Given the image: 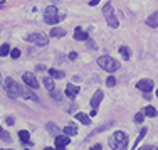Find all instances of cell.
<instances>
[{
	"label": "cell",
	"instance_id": "cell-37",
	"mask_svg": "<svg viewBox=\"0 0 158 150\" xmlns=\"http://www.w3.org/2000/svg\"><path fill=\"white\" fill-rule=\"evenodd\" d=\"M96 113H98V108H93V110H91V117H96Z\"/></svg>",
	"mask_w": 158,
	"mask_h": 150
},
{
	"label": "cell",
	"instance_id": "cell-2",
	"mask_svg": "<svg viewBox=\"0 0 158 150\" xmlns=\"http://www.w3.org/2000/svg\"><path fill=\"white\" fill-rule=\"evenodd\" d=\"M98 66H99L101 69L108 71V73H114V71L119 69V62L116 61V59L110 58V56H101V58L98 59Z\"/></svg>",
	"mask_w": 158,
	"mask_h": 150
},
{
	"label": "cell",
	"instance_id": "cell-7",
	"mask_svg": "<svg viewBox=\"0 0 158 150\" xmlns=\"http://www.w3.org/2000/svg\"><path fill=\"white\" fill-rule=\"evenodd\" d=\"M22 81L25 83V86H29V88H32V89L39 88V81H37V78L34 76L32 73H24L22 74Z\"/></svg>",
	"mask_w": 158,
	"mask_h": 150
},
{
	"label": "cell",
	"instance_id": "cell-43",
	"mask_svg": "<svg viewBox=\"0 0 158 150\" xmlns=\"http://www.w3.org/2000/svg\"><path fill=\"white\" fill-rule=\"evenodd\" d=\"M0 150H12V148H0Z\"/></svg>",
	"mask_w": 158,
	"mask_h": 150
},
{
	"label": "cell",
	"instance_id": "cell-21",
	"mask_svg": "<svg viewBox=\"0 0 158 150\" xmlns=\"http://www.w3.org/2000/svg\"><path fill=\"white\" fill-rule=\"evenodd\" d=\"M49 74H51V78H56V79H61L64 78V73L59 69H56V67H52V69H49Z\"/></svg>",
	"mask_w": 158,
	"mask_h": 150
},
{
	"label": "cell",
	"instance_id": "cell-4",
	"mask_svg": "<svg viewBox=\"0 0 158 150\" xmlns=\"http://www.w3.org/2000/svg\"><path fill=\"white\" fill-rule=\"evenodd\" d=\"M3 88H5L7 95H9L10 98H19V96H22V86H19L15 81H14V78H5Z\"/></svg>",
	"mask_w": 158,
	"mask_h": 150
},
{
	"label": "cell",
	"instance_id": "cell-19",
	"mask_svg": "<svg viewBox=\"0 0 158 150\" xmlns=\"http://www.w3.org/2000/svg\"><path fill=\"white\" fill-rule=\"evenodd\" d=\"M19 138H20L24 144H29V142H31V135H29L27 130H20V132H19Z\"/></svg>",
	"mask_w": 158,
	"mask_h": 150
},
{
	"label": "cell",
	"instance_id": "cell-40",
	"mask_svg": "<svg viewBox=\"0 0 158 150\" xmlns=\"http://www.w3.org/2000/svg\"><path fill=\"white\" fill-rule=\"evenodd\" d=\"M5 83V79H2V76H0V84H3Z\"/></svg>",
	"mask_w": 158,
	"mask_h": 150
},
{
	"label": "cell",
	"instance_id": "cell-18",
	"mask_svg": "<svg viewBox=\"0 0 158 150\" xmlns=\"http://www.w3.org/2000/svg\"><path fill=\"white\" fill-rule=\"evenodd\" d=\"M64 133H66L67 137H74V135L77 133V128L74 125H67V126H64Z\"/></svg>",
	"mask_w": 158,
	"mask_h": 150
},
{
	"label": "cell",
	"instance_id": "cell-23",
	"mask_svg": "<svg viewBox=\"0 0 158 150\" xmlns=\"http://www.w3.org/2000/svg\"><path fill=\"white\" fill-rule=\"evenodd\" d=\"M51 36L52 37H62V36H66V31L64 29H51Z\"/></svg>",
	"mask_w": 158,
	"mask_h": 150
},
{
	"label": "cell",
	"instance_id": "cell-46",
	"mask_svg": "<svg viewBox=\"0 0 158 150\" xmlns=\"http://www.w3.org/2000/svg\"><path fill=\"white\" fill-rule=\"evenodd\" d=\"M27 150H29V148H27Z\"/></svg>",
	"mask_w": 158,
	"mask_h": 150
},
{
	"label": "cell",
	"instance_id": "cell-11",
	"mask_svg": "<svg viewBox=\"0 0 158 150\" xmlns=\"http://www.w3.org/2000/svg\"><path fill=\"white\" fill-rule=\"evenodd\" d=\"M101 100H103V91H101V89H98L94 95H93V98H91V106L93 108H98V106H99V103H101Z\"/></svg>",
	"mask_w": 158,
	"mask_h": 150
},
{
	"label": "cell",
	"instance_id": "cell-29",
	"mask_svg": "<svg viewBox=\"0 0 158 150\" xmlns=\"http://www.w3.org/2000/svg\"><path fill=\"white\" fill-rule=\"evenodd\" d=\"M143 118H145V113H143V111H140V113L135 115V122H136V123H141Z\"/></svg>",
	"mask_w": 158,
	"mask_h": 150
},
{
	"label": "cell",
	"instance_id": "cell-22",
	"mask_svg": "<svg viewBox=\"0 0 158 150\" xmlns=\"http://www.w3.org/2000/svg\"><path fill=\"white\" fill-rule=\"evenodd\" d=\"M42 83H44V86H46L49 91H54V81H52V78H44Z\"/></svg>",
	"mask_w": 158,
	"mask_h": 150
},
{
	"label": "cell",
	"instance_id": "cell-5",
	"mask_svg": "<svg viewBox=\"0 0 158 150\" xmlns=\"http://www.w3.org/2000/svg\"><path fill=\"white\" fill-rule=\"evenodd\" d=\"M103 15H104V19H106V22H108V25H110L111 29H118L119 22H118V19L114 17V9H113L111 3H106V5L103 7Z\"/></svg>",
	"mask_w": 158,
	"mask_h": 150
},
{
	"label": "cell",
	"instance_id": "cell-45",
	"mask_svg": "<svg viewBox=\"0 0 158 150\" xmlns=\"http://www.w3.org/2000/svg\"><path fill=\"white\" fill-rule=\"evenodd\" d=\"M0 133H2V128H0Z\"/></svg>",
	"mask_w": 158,
	"mask_h": 150
},
{
	"label": "cell",
	"instance_id": "cell-32",
	"mask_svg": "<svg viewBox=\"0 0 158 150\" xmlns=\"http://www.w3.org/2000/svg\"><path fill=\"white\" fill-rule=\"evenodd\" d=\"M5 122H7V125H14V117H7Z\"/></svg>",
	"mask_w": 158,
	"mask_h": 150
},
{
	"label": "cell",
	"instance_id": "cell-26",
	"mask_svg": "<svg viewBox=\"0 0 158 150\" xmlns=\"http://www.w3.org/2000/svg\"><path fill=\"white\" fill-rule=\"evenodd\" d=\"M10 58H12V59H19V58H20V49H17V47H15V49H12V51H10Z\"/></svg>",
	"mask_w": 158,
	"mask_h": 150
},
{
	"label": "cell",
	"instance_id": "cell-12",
	"mask_svg": "<svg viewBox=\"0 0 158 150\" xmlns=\"http://www.w3.org/2000/svg\"><path fill=\"white\" fill-rule=\"evenodd\" d=\"M74 39L76 41H88V32H84L81 27L74 29Z\"/></svg>",
	"mask_w": 158,
	"mask_h": 150
},
{
	"label": "cell",
	"instance_id": "cell-20",
	"mask_svg": "<svg viewBox=\"0 0 158 150\" xmlns=\"http://www.w3.org/2000/svg\"><path fill=\"white\" fill-rule=\"evenodd\" d=\"M119 54L123 56V59H125V61H128V59L131 58V51L128 49L126 46H121V47H119Z\"/></svg>",
	"mask_w": 158,
	"mask_h": 150
},
{
	"label": "cell",
	"instance_id": "cell-3",
	"mask_svg": "<svg viewBox=\"0 0 158 150\" xmlns=\"http://www.w3.org/2000/svg\"><path fill=\"white\" fill-rule=\"evenodd\" d=\"M62 19H64V15L57 12L56 5H51V7H47V9L44 10V20H46L49 25H56L57 22H61Z\"/></svg>",
	"mask_w": 158,
	"mask_h": 150
},
{
	"label": "cell",
	"instance_id": "cell-16",
	"mask_svg": "<svg viewBox=\"0 0 158 150\" xmlns=\"http://www.w3.org/2000/svg\"><path fill=\"white\" fill-rule=\"evenodd\" d=\"M27 88H29V86H27ZM27 88H22V98H27V100H34V101H37V100H39V98H37V96L34 95L32 91H29Z\"/></svg>",
	"mask_w": 158,
	"mask_h": 150
},
{
	"label": "cell",
	"instance_id": "cell-36",
	"mask_svg": "<svg viewBox=\"0 0 158 150\" xmlns=\"http://www.w3.org/2000/svg\"><path fill=\"white\" fill-rule=\"evenodd\" d=\"M91 150H101V145H99V144L93 145V147H91Z\"/></svg>",
	"mask_w": 158,
	"mask_h": 150
},
{
	"label": "cell",
	"instance_id": "cell-42",
	"mask_svg": "<svg viewBox=\"0 0 158 150\" xmlns=\"http://www.w3.org/2000/svg\"><path fill=\"white\" fill-rule=\"evenodd\" d=\"M56 150H64V147H56Z\"/></svg>",
	"mask_w": 158,
	"mask_h": 150
},
{
	"label": "cell",
	"instance_id": "cell-31",
	"mask_svg": "<svg viewBox=\"0 0 158 150\" xmlns=\"http://www.w3.org/2000/svg\"><path fill=\"white\" fill-rule=\"evenodd\" d=\"M76 58H77V52H74V51H73V52H69V59H71V61H74Z\"/></svg>",
	"mask_w": 158,
	"mask_h": 150
},
{
	"label": "cell",
	"instance_id": "cell-17",
	"mask_svg": "<svg viewBox=\"0 0 158 150\" xmlns=\"http://www.w3.org/2000/svg\"><path fill=\"white\" fill-rule=\"evenodd\" d=\"M143 113H145V117H150V118H153V117H156V108H153V106H145L143 108Z\"/></svg>",
	"mask_w": 158,
	"mask_h": 150
},
{
	"label": "cell",
	"instance_id": "cell-41",
	"mask_svg": "<svg viewBox=\"0 0 158 150\" xmlns=\"http://www.w3.org/2000/svg\"><path fill=\"white\" fill-rule=\"evenodd\" d=\"M44 150H56V148H52V147H46Z\"/></svg>",
	"mask_w": 158,
	"mask_h": 150
},
{
	"label": "cell",
	"instance_id": "cell-39",
	"mask_svg": "<svg viewBox=\"0 0 158 150\" xmlns=\"http://www.w3.org/2000/svg\"><path fill=\"white\" fill-rule=\"evenodd\" d=\"M5 7V2H0V9H3Z\"/></svg>",
	"mask_w": 158,
	"mask_h": 150
},
{
	"label": "cell",
	"instance_id": "cell-10",
	"mask_svg": "<svg viewBox=\"0 0 158 150\" xmlns=\"http://www.w3.org/2000/svg\"><path fill=\"white\" fill-rule=\"evenodd\" d=\"M54 140H56V147H66L69 144L71 137H67V135H57V137H54Z\"/></svg>",
	"mask_w": 158,
	"mask_h": 150
},
{
	"label": "cell",
	"instance_id": "cell-13",
	"mask_svg": "<svg viewBox=\"0 0 158 150\" xmlns=\"http://www.w3.org/2000/svg\"><path fill=\"white\" fill-rule=\"evenodd\" d=\"M79 93V86H74V84H67L66 86V95L69 96V98H74Z\"/></svg>",
	"mask_w": 158,
	"mask_h": 150
},
{
	"label": "cell",
	"instance_id": "cell-15",
	"mask_svg": "<svg viewBox=\"0 0 158 150\" xmlns=\"http://www.w3.org/2000/svg\"><path fill=\"white\" fill-rule=\"evenodd\" d=\"M76 120L81 122L82 125H89L91 123V117H88L86 113H76Z\"/></svg>",
	"mask_w": 158,
	"mask_h": 150
},
{
	"label": "cell",
	"instance_id": "cell-35",
	"mask_svg": "<svg viewBox=\"0 0 158 150\" xmlns=\"http://www.w3.org/2000/svg\"><path fill=\"white\" fill-rule=\"evenodd\" d=\"M88 47L89 49H96V46L93 44V41H89V39H88Z\"/></svg>",
	"mask_w": 158,
	"mask_h": 150
},
{
	"label": "cell",
	"instance_id": "cell-28",
	"mask_svg": "<svg viewBox=\"0 0 158 150\" xmlns=\"http://www.w3.org/2000/svg\"><path fill=\"white\" fill-rule=\"evenodd\" d=\"M106 86H108V88H113V86H116V79H114L113 76H110V78L106 79Z\"/></svg>",
	"mask_w": 158,
	"mask_h": 150
},
{
	"label": "cell",
	"instance_id": "cell-24",
	"mask_svg": "<svg viewBox=\"0 0 158 150\" xmlns=\"http://www.w3.org/2000/svg\"><path fill=\"white\" fill-rule=\"evenodd\" d=\"M10 51H12V49H10V46H9L7 42L0 46V56H7V54H10Z\"/></svg>",
	"mask_w": 158,
	"mask_h": 150
},
{
	"label": "cell",
	"instance_id": "cell-27",
	"mask_svg": "<svg viewBox=\"0 0 158 150\" xmlns=\"http://www.w3.org/2000/svg\"><path fill=\"white\" fill-rule=\"evenodd\" d=\"M0 138H2L3 142H10V140H12L10 135H9V132H3V130H2V133H0Z\"/></svg>",
	"mask_w": 158,
	"mask_h": 150
},
{
	"label": "cell",
	"instance_id": "cell-14",
	"mask_svg": "<svg viewBox=\"0 0 158 150\" xmlns=\"http://www.w3.org/2000/svg\"><path fill=\"white\" fill-rule=\"evenodd\" d=\"M47 132L51 133L52 137H57V135H59V132H61V128H59V126L56 125V123L49 122V123H47Z\"/></svg>",
	"mask_w": 158,
	"mask_h": 150
},
{
	"label": "cell",
	"instance_id": "cell-8",
	"mask_svg": "<svg viewBox=\"0 0 158 150\" xmlns=\"http://www.w3.org/2000/svg\"><path fill=\"white\" fill-rule=\"evenodd\" d=\"M153 81L152 79H140L136 83V88L140 89V91H143V93H152V89H153Z\"/></svg>",
	"mask_w": 158,
	"mask_h": 150
},
{
	"label": "cell",
	"instance_id": "cell-1",
	"mask_svg": "<svg viewBox=\"0 0 158 150\" xmlns=\"http://www.w3.org/2000/svg\"><path fill=\"white\" fill-rule=\"evenodd\" d=\"M126 145H128V135L121 130L114 132V135L110 138V147L113 150H126Z\"/></svg>",
	"mask_w": 158,
	"mask_h": 150
},
{
	"label": "cell",
	"instance_id": "cell-25",
	"mask_svg": "<svg viewBox=\"0 0 158 150\" xmlns=\"http://www.w3.org/2000/svg\"><path fill=\"white\" fill-rule=\"evenodd\" d=\"M146 135V128H141V132H140V135H138V138H136V142H135V150H136V145L140 144V142L143 140V137Z\"/></svg>",
	"mask_w": 158,
	"mask_h": 150
},
{
	"label": "cell",
	"instance_id": "cell-34",
	"mask_svg": "<svg viewBox=\"0 0 158 150\" xmlns=\"http://www.w3.org/2000/svg\"><path fill=\"white\" fill-rule=\"evenodd\" d=\"M35 69H37V71H44V69H47V67L44 66V64H37V66H35Z\"/></svg>",
	"mask_w": 158,
	"mask_h": 150
},
{
	"label": "cell",
	"instance_id": "cell-44",
	"mask_svg": "<svg viewBox=\"0 0 158 150\" xmlns=\"http://www.w3.org/2000/svg\"><path fill=\"white\" fill-rule=\"evenodd\" d=\"M156 96H158V89H156Z\"/></svg>",
	"mask_w": 158,
	"mask_h": 150
},
{
	"label": "cell",
	"instance_id": "cell-33",
	"mask_svg": "<svg viewBox=\"0 0 158 150\" xmlns=\"http://www.w3.org/2000/svg\"><path fill=\"white\" fill-rule=\"evenodd\" d=\"M99 2H101V0H89V5H91V7H96Z\"/></svg>",
	"mask_w": 158,
	"mask_h": 150
},
{
	"label": "cell",
	"instance_id": "cell-9",
	"mask_svg": "<svg viewBox=\"0 0 158 150\" xmlns=\"http://www.w3.org/2000/svg\"><path fill=\"white\" fill-rule=\"evenodd\" d=\"M145 24L148 25V27H152V29L158 27V10H156V12H153L152 15H150L148 19H146V20H145Z\"/></svg>",
	"mask_w": 158,
	"mask_h": 150
},
{
	"label": "cell",
	"instance_id": "cell-6",
	"mask_svg": "<svg viewBox=\"0 0 158 150\" xmlns=\"http://www.w3.org/2000/svg\"><path fill=\"white\" fill-rule=\"evenodd\" d=\"M25 41H27V42H34V44H37V46H47V42H49L47 36H44V34H40V32L25 36Z\"/></svg>",
	"mask_w": 158,
	"mask_h": 150
},
{
	"label": "cell",
	"instance_id": "cell-38",
	"mask_svg": "<svg viewBox=\"0 0 158 150\" xmlns=\"http://www.w3.org/2000/svg\"><path fill=\"white\" fill-rule=\"evenodd\" d=\"M141 150H155V148H153V147H152V145H146V147H143Z\"/></svg>",
	"mask_w": 158,
	"mask_h": 150
},
{
	"label": "cell",
	"instance_id": "cell-30",
	"mask_svg": "<svg viewBox=\"0 0 158 150\" xmlns=\"http://www.w3.org/2000/svg\"><path fill=\"white\" fill-rule=\"evenodd\" d=\"M51 95H52V98H54V100H57V101H61V100H62L61 93H59L57 89H54V91H51Z\"/></svg>",
	"mask_w": 158,
	"mask_h": 150
}]
</instances>
